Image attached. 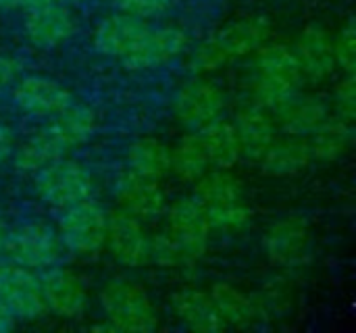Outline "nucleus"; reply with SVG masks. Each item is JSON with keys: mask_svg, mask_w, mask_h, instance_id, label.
<instances>
[{"mask_svg": "<svg viewBox=\"0 0 356 333\" xmlns=\"http://www.w3.org/2000/svg\"><path fill=\"white\" fill-rule=\"evenodd\" d=\"M111 254L127 267H142L148 263L150 238L140 221L127 213H113L106 217V240Z\"/></svg>", "mask_w": 356, "mask_h": 333, "instance_id": "nucleus-10", "label": "nucleus"}, {"mask_svg": "<svg viewBox=\"0 0 356 333\" xmlns=\"http://www.w3.org/2000/svg\"><path fill=\"white\" fill-rule=\"evenodd\" d=\"M181 250L175 244L173 238L159 236L150 240V250H148V261H154L159 265H175L181 259Z\"/></svg>", "mask_w": 356, "mask_h": 333, "instance_id": "nucleus-33", "label": "nucleus"}, {"mask_svg": "<svg viewBox=\"0 0 356 333\" xmlns=\"http://www.w3.org/2000/svg\"><path fill=\"white\" fill-rule=\"evenodd\" d=\"M127 163L131 173L159 181L171 171V150L154 138H142L131 144Z\"/></svg>", "mask_w": 356, "mask_h": 333, "instance_id": "nucleus-27", "label": "nucleus"}, {"mask_svg": "<svg viewBox=\"0 0 356 333\" xmlns=\"http://www.w3.org/2000/svg\"><path fill=\"white\" fill-rule=\"evenodd\" d=\"M60 240L71 252L79 257L96 254L106 240L104 211L90 198L63 209Z\"/></svg>", "mask_w": 356, "mask_h": 333, "instance_id": "nucleus-5", "label": "nucleus"}, {"mask_svg": "<svg viewBox=\"0 0 356 333\" xmlns=\"http://www.w3.org/2000/svg\"><path fill=\"white\" fill-rule=\"evenodd\" d=\"M171 2L173 0H115V4L119 6L121 13L134 15V17H140V19L165 13L171 6Z\"/></svg>", "mask_w": 356, "mask_h": 333, "instance_id": "nucleus-32", "label": "nucleus"}, {"mask_svg": "<svg viewBox=\"0 0 356 333\" xmlns=\"http://www.w3.org/2000/svg\"><path fill=\"white\" fill-rule=\"evenodd\" d=\"M100 300L117 332H152L159 323L148 294L131 282L117 279L108 284Z\"/></svg>", "mask_w": 356, "mask_h": 333, "instance_id": "nucleus-3", "label": "nucleus"}, {"mask_svg": "<svg viewBox=\"0 0 356 333\" xmlns=\"http://www.w3.org/2000/svg\"><path fill=\"white\" fill-rule=\"evenodd\" d=\"M355 75H346V79L336 88V108L338 115L353 123L356 117V88H355Z\"/></svg>", "mask_w": 356, "mask_h": 333, "instance_id": "nucleus-34", "label": "nucleus"}, {"mask_svg": "<svg viewBox=\"0 0 356 333\" xmlns=\"http://www.w3.org/2000/svg\"><path fill=\"white\" fill-rule=\"evenodd\" d=\"M263 246L271 261L280 265H298L311 250L309 227L298 217H286L267 229Z\"/></svg>", "mask_w": 356, "mask_h": 333, "instance_id": "nucleus-13", "label": "nucleus"}, {"mask_svg": "<svg viewBox=\"0 0 356 333\" xmlns=\"http://www.w3.org/2000/svg\"><path fill=\"white\" fill-rule=\"evenodd\" d=\"M234 127L240 144V154L252 161H259L275 140L273 123L261 108L242 111Z\"/></svg>", "mask_w": 356, "mask_h": 333, "instance_id": "nucleus-22", "label": "nucleus"}, {"mask_svg": "<svg viewBox=\"0 0 356 333\" xmlns=\"http://www.w3.org/2000/svg\"><path fill=\"white\" fill-rule=\"evenodd\" d=\"M58 238L44 223H25L6 232L4 252L15 265L25 269H46L58 259Z\"/></svg>", "mask_w": 356, "mask_h": 333, "instance_id": "nucleus-6", "label": "nucleus"}, {"mask_svg": "<svg viewBox=\"0 0 356 333\" xmlns=\"http://www.w3.org/2000/svg\"><path fill=\"white\" fill-rule=\"evenodd\" d=\"M48 129L69 150V148L79 146L92 138V133L96 129V115L92 108L71 102L69 106H65L60 113L54 115Z\"/></svg>", "mask_w": 356, "mask_h": 333, "instance_id": "nucleus-26", "label": "nucleus"}, {"mask_svg": "<svg viewBox=\"0 0 356 333\" xmlns=\"http://www.w3.org/2000/svg\"><path fill=\"white\" fill-rule=\"evenodd\" d=\"M263 173L271 177H290L305 171L311 163V150L307 140L302 138H286L267 148V152L259 159Z\"/></svg>", "mask_w": 356, "mask_h": 333, "instance_id": "nucleus-21", "label": "nucleus"}, {"mask_svg": "<svg viewBox=\"0 0 356 333\" xmlns=\"http://www.w3.org/2000/svg\"><path fill=\"white\" fill-rule=\"evenodd\" d=\"M46 309L60 317H77L86 307V288L77 275L65 269H46L40 277Z\"/></svg>", "mask_w": 356, "mask_h": 333, "instance_id": "nucleus-15", "label": "nucleus"}, {"mask_svg": "<svg viewBox=\"0 0 356 333\" xmlns=\"http://www.w3.org/2000/svg\"><path fill=\"white\" fill-rule=\"evenodd\" d=\"M267 35H269V21L265 17H246L223 27L219 33L211 38V42L227 63L229 58L244 56L261 48Z\"/></svg>", "mask_w": 356, "mask_h": 333, "instance_id": "nucleus-17", "label": "nucleus"}, {"mask_svg": "<svg viewBox=\"0 0 356 333\" xmlns=\"http://www.w3.org/2000/svg\"><path fill=\"white\" fill-rule=\"evenodd\" d=\"M40 2H48V0H0V8H6V10H15V8H31Z\"/></svg>", "mask_w": 356, "mask_h": 333, "instance_id": "nucleus-38", "label": "nucleus"}, {"mask_svg": "<svg viewBox=\"0 0 356 333\" xmlns=\"http://www.w3.org/2000/svg\"><path fill=\"white\" fill-rule=\"evenodd\" d=\"M65 152H67V148L54 138V133L48 127H44L21 150H17L15 167L21 173H38L46 165L60 161L65 156Z\"/></svg>", "mask_w": 356, "mask_h": 333, "instance_id": "nucleus-28", "label": "nucleus"}, {"mask_svg": "<svg viewBox=\"0 0 356 333\" xmlns=\"http://www.w3.org/2000/svg\"><path fill=\"white\" fill-rule=\"evenodd\" d=\"M309 150H311V159L323 161V163H332L338 161L342 154H346V150L353 144V125L348 121H344L342 117L338 119H325L307 140Z\"/></svg>", "mask_w": 356, "mask_h": 333, "instance_id": "nucleus-24", "label": "nucleus"}, {"mask_svg": "<svg viewBox=\"0 0 356 333\" xmlns=\"http://www.w3.org/2000/svg\"><path fill=\"white\" fill-rule=\"evenodd\" d=\"M13 150V133L10 129L0 121V165L6 161V156L10 154Z\"/></svg>", "mask_w": 356, "mask_h": 333, "instance_id": "nucleus-36", "label": "nucleus"}, {"mask_svg": "<svg viewBox=\"0 0 356 333\" xmlns=\"http://www.w3.org/2000/svg\"><path fill=\"white\" fill-rule=\"evenodd\" d=\"M223 104V94L217 86L209 81H192L179 90L175 98V115L181 125L200 129L221 117Z\"/></svg>", "mask_w": 356, "mask_h": 333, "instance_id": "nucleus-11", "label": "nucleus"}, {"mask_svg": "<svg viewBox=\"0 0 356 333\" xmlns=\"http://www.w3.org/2000/svg\"><path fill=\"white\" fill-rule=\"evenodd\" d=\"M334 50H336V65H340V67H342V71H344L346 75H355L356 25L353 19L342 27V31H340L338 40L334 42Z\"/></svg>", "mask_w": 356, "mask_h": 333, "instance_id": "nucleus-31", "label": "nucleus"}, {"mask_svg": "<svg viewBox=\"0 0 356 333\" xmlns=\"http://www.w3.org/2000/svg\"><path fill=\"white\" fill-rule=\"evenodd\" d=\"M275 113L280 115L284 129L296 138L311 136L327 119V106L323 100H319L315 96H298V94L292 96Z\"/></svg>", "mask_w": 356, "mask_h": 333, "instance_id": "nucleus-23", "label": "nucleus"}, {"mask_svg": "<svg viewBox=\"0 0 356 333\" xmlns=\"http://www.w3.org/2000/svg\"><path fill=\"white\" fill-rule=\"evenodd\" d=\"M209 156L198 133L186 136L171 152V171L184 181H198L209 171Z\"/></svg>", "mask_w": 356, "mask_h": 333, "instance_id": "nucleus-30", "label": "nucleus"}, {"mask_svg": "<svg viewBox=\"0 0 356 333\" xmlns=\"http://www.w3.org/2000/svg\"><path fill=\"white\" fill-rule=\"evenodd\" d=\"M198 138L204 146L209 163L219 169H229L240 159V144L236 127L227 121L215 119L198 129Z\"/></svg>", "mask_w": 356, "mask_h": 333, "instance_id": "nucleus-25", "label": "nucleus"}, {"mask_svg": "<svg viewBox=\"0 0 356 333\" xmlns=\"http://www.w3.org/2000/svg\"><path fill=\"white\" fill-rule=\"evenodd\" d=\"M0 302L17 319L25 321L40 319L46 313L38 277L31 275L29 269L15 263L0 267Z\"/></svg>", "mask_w": 356, "mask_h": 333, "instance_id": "nucleus-7", "label": "nucleus"}, {"mask_svg": "<svg viewBox=\"0 0 356 333\" xmlns=\"http://www.w3.org/2000/svg\"><path fill=\"white\" fill-rule=\"evenodd\" d=\"M13 98L21 111L38 117H54L73 102L71 94L58 81L46 77L21 79L13 92Z\"/></svg>", "mask_w": 356, "mask_h": 333, "instance_id": "nucleus-14", "label": "nucleus"}, {"mask_svg": "<svg viewBox=\"0 0 356 333\" xmlns=\"http://www.w3.org/2000/svg\"><path fill=\"white\" fill-rule=\"evenodd\" d=\"M4 242H6V229H4V225L0 223V257L4 254Z\"/></svg>", "mask_w": 356, "mask_h": 333, "instance_id": "nucleus-39", "label": "nucleus"}, {"mask_svg": "<svg viewBox=\"0 0 356 333\" xmlns=\"http://www.w3.org/2000/svg\"><path fill=\"white\" fill-rule=\"evenodd\" d=\"M25 33L40 48H54L73 33V19L58 0L40 2L27 8Z\"/></svg>", "mask_w": 356, "mask_h": 333, "instance_id": "nucleus-12", "label": "nucleus"}, {"mask_svg": "<svg viewBox=\"0 0 356 333\" xmlns=\"http://www.w3.org/2000/svg\"><path fill=\"white\" fill-rule=\"evenodd\" d=\"M296 58L300 63L302 75L311 79H325L336 69L334 40L321 27H307L296 44Z\"/></svg>", "mask_w": 356, "mask_h": 333, "instance_id": "nucleus-18", "label": "nucleus"}, {"mask_svg": "<svg viewBox=\"0 0 356 333\" xmlns=\"http://www.w3.org/2000/svg\"><path fill=\"white\" fill-rule=\"evenodd\" d=\"M148 29L146 21L134 15H115L104 19L94 33V46L100 54L121 58Z\"/></svg>", "mask_w": 356, "mask_h": 333, "instance_id": "nucleus-19", "label": "nucleus"}, {"mask_svg": "<svg viewBox=\"0 0 356 333\" xmlns=\"http://www.w3.org/2000/svg\"><path fill=\"white\" fill-rule=\"evenodd\" d=\"M171 307L177 315V319L200 333H217L225 327L221 321L211 294H204L200 290H179L171 298Z\"/></svg>", "mask_w": 356, "mask_h": 333, "instance_id": "nucleus-20", "label": "nucleus"}, {"mask_svg": "<svg viewBox=\"0 0 356 333\" xmlns=\"http://www.w3.org/2000/svg\"><path fill=\"white\" fill-rule=\"evenodd\" d=\"M17 71H19L17 60H13L8 56H0V88L10 83L17 77Z\"/></svg>", "mask_w": 356, "mask_h": 333, "instance_id": "nucleus-35", "label": "nucleus"}, {"mask_svg": "<svg viewBox=\"0 0 356 333\" xmlns=\"http://www.w3.org/2000/svg\"><path fill=\"white\" fill-rule=\"evenodd\" d=\"M171 238L186 259H198L207 250L211 223L196 198H181L169 211Z\"/></svg>", "mask_w": 356, "mask_h": 333, "instance_id": "nucleus-9", "label": "nucleus"}, {"mask_svg": "<svg viewBox=\"0 0 356 333\" xmlns=\"http://www.w3.org/2000/svg\"><path fill=\"white\" fill-rule=\"evenodd\" d=\"M186 46V35L177 27H148L140 40L121 56L123 65L131 71L154 69L175 58Z\"/></svg>", "mask_w": 356, "mask_h": 333, "instance_id": "nucleus-8", "label": "nucleus"}, {"mask_svg": "<svg viewBox=\"0 0 356 333\" xmlns=\"http://www.w3.org/2000/svg\"><path fill=\"white\" fill-rule=\"evenodd\" d=\"M117 198L131 217L144 221L156 219L165 211V194L159 184L131 171L117 181Z\"/></svg>", "mask_w": 356, "mask_h": 333, "instance_id": "nucleus-16", "label": "nucleus"}, {"mask_svg": "<svg viewBox=\"0 0 356 333\" xmlns=\"http://www.w3.org/2000/svg\"><path fill=\"white\" fill-rule=\"evenodd\" d=\"M35 190L40 198L52 209H67L92 194V177L73 161H54L35 173Z\"/></svg>", "mask_w": 356, "mask_h": 333, "instance_id": "nucleus-4", "label": "nucleus"}, {"mask_svg": "<svg viewBox=\"0 0 356 333\" xmlns=\"http://www.w3.org/2000/svg\"><path fill=\"white\" fill-rule=\"evenodd\" d=\"M17 317L0 302V333H8L10 330H15Z\"/></svg>", "mask_w": 356, "mask_h": 333, "instance_id": "nucleus-37", "label": "nucleus"}, {"mask_svg": "<svg viewBox=\"0 0 356 333\" xmlns=\"http://www.w3.org/2000/svg\"><path fill=\"white\" fill-rule=\"evenodd\" d=\"M213 304L225 325L248 327L257 321V304L229 284H217L211 290Z\"/></svg>", "mask_w": 356, "mask_h": 333, "instance_id": "nucleus-29", "label": "nucleus"}, {"mask_svg": "<svg viewBox=\"0 0 356 333\" xmlns=\"http://www.w3.org/2000/svg\"><path fill=\"white\" fill-rule=\"evenodd\" d=\"M196 200L202 204L207 219L213 227L219 229H238L248 221V206L242 194L240 184L225 173V169L202 175L198 179Z\"/></svg>", "mask_w": 356, "mask_h": 333, "instance_id": "nucleus-2", "label": "nucleus"}, {"mask_svg": "<svg viewBox=\"0 0 356 333\" xmlns=\"http://www.w3.org/2000/svg\"><path fill=\"white\" fill-rule=\"evenodd\" d=\"M254 92L259 104L271 111L282 108L292 96H296L305 77L296 52L282 44L263 48L254 60Z\"/></svg>", "mask_w": 356, "mask_h": 333, "instance_id": "nucleus-1", "label": "nucleus"}]
</instances>
